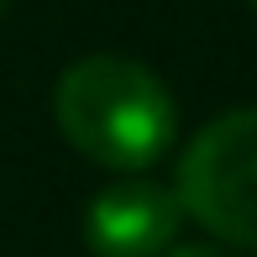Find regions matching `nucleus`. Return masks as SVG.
<instances>
[{"instance_id":"423d86ee","label":"nucleus","mask_w":257,"mask_h":257,"mask_svg":"<svg viewBox=\"0 0 257 257\" xmlns=\"http://www.w3.org/2000/svg\"><path fill=\"white\" fill-rule=\"evenodd\" d=\"M252 6H257V0H252Z\"/></svg>"},{"instance_id":"7ed1b4c3","label":"nucleus","mask_w":257,"mask_h":257,"mask_svg":"<svg viewBox=\"0 0 257 257\" xmlns=\"http://www.w3.org/2000/svg\"><path fill=\"white\" fill-rule=\"evenodd\" d=\"M184 226V205L168 184L115 179L84 210V241L95 257H163Z\"/></svg>"},{"instance_id":"20e7f679","label":"nucleus","mask_w":257,"mask_h":257,"mask_svg":"<svg viewBox=\"0 0 257 257\" xmlns=\"http://www.w3.org/2000/svg\"><path fill=\"white\" fill-rule=\"evenodd\" d=\"M168 257H236V252H226V247H173Z\"/></svg>"},{"instance_id":"f03ea898","label":"nucleus","mask_w":257,"mask_h":257,"mask_svg":"<svg viewBox=\"0 0 257 257\" xmlns=\"http://www.w3.org/2000/svg\"><path fill=\"white\" fill-rule=\"evenodd\" d=\"M173 194L215 241L257 252V105L226 110L184 147Z\"/></svg>"},{"instance_id":"39448f33","label":"nucleus","mask_w":257,"mask_h":257,"mask_svg":"<svg viewBox=\"0 0 257 257\" xmlns=\"http://www.w3.org/2000/svg\"><path fill=\"white\" fill-rule=\"evenodd\" d=\"M6 6H11V0H0V16H6Z\"/></svg>"},{"instance_id":"f257e3e1","label":"nucleus","mask_w":257,"mask_h":257,"mask_svg":"<svg viewBox=\"0 0 257 257\" xmlns=\"http://www.w3.org/2000/svg\"><path fill=\"white\" fill-rule=\"evenodd\" d=\"M58 132L74 153H84L100 168L142 173L173 147L179 110H173L168 84L137 58L95 53L63 68L53 89Z\"/></svg>"}]
</instances>
